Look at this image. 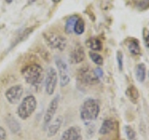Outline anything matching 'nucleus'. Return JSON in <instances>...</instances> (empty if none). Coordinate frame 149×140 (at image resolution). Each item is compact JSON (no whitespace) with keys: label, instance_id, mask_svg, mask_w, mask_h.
Listing matches in <instances>:
<instances>
[{"label":"nucleus","instance_id":"1a4fd4ad","mask_svg":"<svg viewBox=\"0 0 149 140\" xmlns=\"http://www.w3.org/2000/svg\"><path fill=\"white\" fill-rule=\"evenodd\" d=\"M23 94V88L22 85H14L5 92V97L9 104H18Z\"/></svg>","mask_w":149,"mask_h":140},{"label":"nucleus","instance_id":"7c9ffc66","mask_svg":"<svg viewBox=\"0 0 149 140\" xmlns=\"http://www.w3.org/2000/svg\"><path fill=\"white\" fill-rule=\"evenodd\" d=\"M148 77H149V73H148Z\"/></svg>","mask_w":149,"mask_h":140},{"label":"nucleus","instance_id":"f257e3e1","mask_svg":"<svg viewBox=\"0 0 149 140\" xmlns=\"http://www.w3.org/2000/svg\"><path fill=\"white\" fill-rule=\"evenodd\" d=\"M22 75L24 80L31 86L39 87L44 79L43 68L38 64L25 65L22 70Z\"/></svg>","mask_w":149,"mask_h":140},{"label":"nucleus","instance_id":"a878e982","mask_svg":"<svg viewBox=\"0 0 149 140\" xmlns=\"http://www.w3.org/2000/svg\"><path fill=\"white\" fill-rule=\"evenodd\" d=\"M143 38L144 44H146V46L149 49V30L146 27L143 29Z\"/></svg>","mask_w":149,"mask_h":140},{"label":"nucleus","instance_id":"aec40b11","mask_svg":"<svg viewBox=\"0 0 149 140\" xmlns=\"http://www.w3.org/2000/svg\"><path fill=\"white\" fill-rule=\"evenodd\" d=\"M7 123L9 129L13 134H18L21 131V126L18 123V121L13 118V117H8L7 119Z\"/></svg>","mask_w":149,"mask_h":140},{"label":"nucleus","instance_id":"b1692460","mask_svg":"<svg viewBox=\"0 0 149 140\" xmlns=\"http://www.w3.org/2000/svg\"><path fill=\"white\" fill-rule=\"evenodd\" d=\"M135 7L140 11H144L149 8V0H139L135 4Z\"/></svg>","mask_w":149,"mask_h":140},{"label":"nucleus","instance_id":"39448f33","mask_svg":"<svg viewBox=\"0 0 149 140\" xmlns=\"http://www.w3.org/2000/svg\"><path fill=\"white\" fill-rule=\"evenodd\" d=\"M77 79L85 85H95L99 82L100 79L96 77L94 70H92L88 66L81 67L78 70Z\"/></svg>","mask_w":149,"mask_h":140},{"label":"nucleus","instance_id":"5701e85b","mask_svg":"<svg viewBox=\"0 0 149 140\" xmlns=\"http://www.w3.org/2000/svg\"><path fill=\"white\" fill-rule=\"evenodd\" d=\"M124 130H125V134L127 135L129 140H136L137 139L136 133H135L134 129H132L130 125H126L124 127Z\"/></svg>","mask_w":149,"mask_h":140},{"label":"nucleus","instance_id":"9b49d317","mask_svg":"<svg viewBox=\"0 0 149 140\" xmlns=\"http://www.w3.org/2000/svg\"><path fill=\"white\" fill-rule=\"evenodd\" d=\"M85 59V51L82 46L77 45L74 48L70 51L69 53V61L71 64H79Z\"/></svg>","mask_w":149,"mask_h":140},{"label":"nucleus","instance_id":"412c9836","mask_svg":"<svg viewBox=\"0 0 149 140\" xmlns=\"http://www.w3.org/2000/svg\"><path fill=\"white\" fill-rule=\"evenodd\" d=\"M88 55H90L91 60L95 64L102 65V64H104V58H102V56L100 55L99 53H97L96 51H90V52H88Z\"/></svg>","mask_w":149,"mask_h":140},{"label":"nucleus","instance_id":"f03ea898","mask_svg":"<svg viewBox=\"0 0 149 140\" xmlns=\"http://www.w3.org/2000/svg\"><path fill=\"white\" fill-rule=\"evenodd\" d=\"M100 103L94 98H88L83 102L80 107V118L84 123L95 120L100 114Z\"/></svg>","mask_w":149,"mask_h":140},{"label":"nucleus","instance_id":"cd10ccee","mask_svg":"<svg viewBox=\"0 0 149 140\" xmlns=\"http://www.w3.org/2000/svg\"><path fill=\"white\" fill-rule=\"evenodd\" d=\"M0 140H7V133L2 126H0Z\"/></svg>","mask_w":149,"mask_h":140},{"label":"nucleus","instance_id":"6ab92c4d","mask_svg":"<svg viewBox=\"0 0 149 140\" xmlns=\"http://www.w3.org/2000/svg\"><path fill=\"white\" fill-rule=\"evenodd\" d=\"M33 30H34V27H30V28H26V29H23L20 34H19V36H17V38L15 39V41H14V44L11 46L12 48L13 47H15L17 44L21 43V42L24 41L28 36H29V35L31 34V33L33 32Z\"/></svg>","mask_w":149,"mask_h":140},{"label":"nucleus","instance_id":"9d476101","mask_svg":"<svg viewBox=\"0 0 149 140\" xmlns=\"http://www.w3.org/2000/svg\"><path fill=\"white\" fill-rule=\"evenodd\" d=\"M60 140H83L81 128L77 125L70 126L63 133Z\"/></svg>","mask_w":149,"mask_h":140},{"label":"nucleus","instance_id":"a211bd4d","mask_svg":"<svg viewBox=\"0 0 149 140\" xmlns=\"http://www.w3.org/2000/svg\"><path fill=\"white\" fill-rule=\"evenodd\" d=\"M79 19L77 15H72L71 17H69L67 19L66 22H65V27H64V31L66 34H72L74 28V24H76L77 21Z\"/></svg>","mask_w":149,"mask_h":140},{"label":"nucleus","instance_id":"c756f323","mask_svg":"<svg viewBox=\"0 0 149 140\" xmlns=\"http://www.w3.org/2000/svg\"><path fill=\"white\" fill-rule=\"evenodd\" d=\"M12 1H13V0H6V2H7L8 4H10V3H12Z\"/></svg>","mask_w":149,"mask_h":140},{"label":"nucleus","instance_id":"4be33fe9","mask_svg":"<svg viewBox=\"0 0 149 140\" xmlns=\"http://www.w3.org/2000/svg\"><path fill=\"white\" fill-rule=\"evenodd\" d=\"M84 31H85V22H84L83 19L79 18L77 21L76 24H74V32L76 33L77 35H82Z\"/></svg>","mask_w":149,"mask_h":140},{"label":"nucleus","instance_id":"20e7f679","mask_svg":"<svg viewBox=\"0 0 149 140\" xmlns=\"http://www.w3.org/2000/svg\"><path fill=\"white\" fill-rule=\"evenodd\" d=\"M43 37L47 45L50 49L63 51L66 48L67 40L64 36H61L60 34H57V33L54 32H47L43 34Z\"/></svg>","mask_w":149,"mask_h":140},{"label":"nucleus","instance_id":"c85d7f7f","mask_svg":"<svg viewBox=\"0 0 149 140\" xmlns=\"http://www.w3.org/2000/svg\"><path fill=\"white\" fill-rule=\"evenodd\" d=\"M34 1H36V0H28V5H30V4H32Z\"/></svg>","mask_w":149,"mask_h":140},{"label":"nucleus","instance_id":"423d86ee","mask_svg":"<svg viewBox=\"0 0 149 140\" xmlns=\"http://www.w3.org/2000/svg\"><path fill=\"white\" fill-rule=\"evenodd\" d=\"M55 64H56V66H57V69H58L60 85L62 88H63L68 85L70 82V79H71L70 78L68 65L62 58H60V57H56Z\"/></svg>","mask_w":149,"mask_h":140},{"label":"nucleus","instance_id":"f3484780","mask_svg":"<svg viewBox=\"0 0 149 140\" xmlns=\"http://www.w3.org/2000/svg\"><path fill=\"white\" fill-rule=\"evenodd\" d=\"M135 76L139 82H143L146 77V67L144 64H139L135 68Z\"/></svg>","mask_w":149,"mask_h":140},{"label":"nucleus","instance_id":"7ed1b4c3","mask_svg":"<svg viewBox=\"0 0 149 140\" xmlns=\"http://www.w3.org/2000/svg\"><path fill=\"white\" fill-rule=\"evenodd\" d=\"M36 106H37V101L34 95L29 94L25 96L22 100V102L20 103V105H19L17 108L18 117L23 120H27L36 111Z\"/></svg>","mask_w":149,"mask_h":140},{"label":"nucleus","instance_id":"dca6fc26","mask_svg":"<svg viewBox=\"0 0 149 140\" xmlns=\"http://www.w3.org/2000/svg\"><path fill=\"white\" fill-rule=\"evenodd\" d=\"M87 46L91 50V51H100L102 49V44L100 39L96 38V37H91L86 42Z\"/></svg>","mask_w":149,"mask_h":140},{"label":"nucleus","instance_id":"6e6552de","mask_svg":"<svg viewBox=\"0 0 149 140\" xmlns=\"http://www.w3.org/2000/svg\"><path fill=\"white\" fill-rule=\"evenodd\" d=\"M59 104H60V95L57 94L52 100L49 102V104L46 109L45 115H44V120H43L44 129L48 128V126L50 123V121L53 120L54 116L56 114V111H57L58 107H59Z\"/></svg>","mask_w":149,"mask_h":140},{"label":"nucleus","instance_id":"0eeeda50","mask_svg":"<svg viewBox=\"0 0 149 140\" xmlns=\"http://www.w3.org/2000/svg\"><path fill=\"white\" fill-rule=\"evenodd\" d=\"M58 83V73L53 67L47 70L45 77V90L49 95H52Z\"/></svg>","mask_w":149,"mask_h":140},{"label":"nucleus","instance_id":"393cba45","mask_svg":"<svg viewBox=\"0 0 149 140\" xmlns=\"http://www.w3.org/2000/svg\"><path fill=\"white\" fill-rule=\"evenodd\" d=\"M116 60H118V69L120 71L123 70V53L120 50L116 52Z\"/></svg>","mask_w":149,"mask_h":140},{"label":"nucleus","instance_id":"4468645a","mask_svg":"<svg viewBox=\"0 0 149 140\" xmlns=\"http://www.w3.org/2000/svg\"><path fill=\"white\" fill-rule=\"evenodd\" d=\"M115 127V123L111 119H106L102 121V123L101 125V128L99 130V133L100 134H107L111 133L112 131L114 130Z\"/></svg>","mask_w":149,"mask_h":140},{"label":"nucleus","instance_id":"2eb2a0df","mask_svg":"<svg viewBox=\"0 0 149 140\" xmlns=\"http://www.w3.org/2000/svg\"><path fill=\"white\" fill-rule=\"evenodd\" d=\"M127 46L129 51L133 55H139L141 54V48H140L139 41L134 38H130L127 41Z\"/></svg>","mask_w":149,"mask_h":140},{"label":"nucleus","instance_id":"f8f14e48","mask_svg":"<svg viewBox=\"0 0 149 140\" xmlns=\"http://www.w3.org/2000/svg\"><path fill=\"white\" fill-rule=\"evenodd\" d=\"M63 123V117L58 116L56 117L54 120L50 121L48 128H47V132H48V137H52L54 135L57 134V133L60 131L61 127Z\"/></svg>","mask_w":149,"mask_h":140},{"label":"nucleus","instance_id":"bb28decb","mask_svg":"<svg viewBox=\"0 0 149 140\" xmlns=\"http://www.w3.org/2000/svg\"><path fill=\"white\" fill-rule=\"evenodd\" d=\"M94 73H95V75H96V77L98 78H101L102 76H104V71H102V69L101 68V67H97V68H95L94 69Z\"/></svg>","mask_w":149,"mask_h":140},{"label":"nucleus","instance_id":"ddd939ff","mask_svg":"<svg viewBox=\"0 0 149 140\" xmlns=\"http://www.w3.org/2000/svg\"><path fill=\"white\" fill-rule=\"evenodd\" d=\"M126 95L130 99V101L132 103V104H137L138 100H139V92L137 90V88L133 86V85H130L127 88L126 90Z\"/></svg>","mask_w":149,"mask_h":140}]
</instances>
